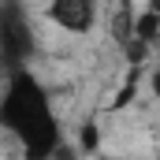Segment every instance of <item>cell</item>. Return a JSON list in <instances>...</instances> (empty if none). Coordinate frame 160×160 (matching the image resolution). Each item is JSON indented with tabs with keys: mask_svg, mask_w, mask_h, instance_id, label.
I'll return each instance as SVG.
<instances>
[{
	"mask_svg": "<svg viewBox=\"0 0 160 160\" xmlns=\"http://www.w3.org/2000/svg\"><path fill=\"white\" fill-rule=\"evenodd\" d=\"M0 130H8L26 160H52L63 145L52 97L30 67L11 71L0 89Z\"/></svg>",
	"mask_w": 160,
	"mask_h": 160,
	"instance_id": "obj_1",
	"label": "cell"
},
{
	"mask_svg": "<svg viewBox=\"0 0 160 160\" xmlns=\"http://www.w3.org/2000/svg\"><path fill=\"white\" fill-rule=\"evenodd\" d=\"M34 56V26L19 0H0V63L11 71L26 67Z\"/></svg>",
	"mask_w": 160,
	"mask_h": 160,
	"instance_id": "obj_2",
	"label": "cell"
},
{
	"mask_svg": "<svg viewBox=\"0 0 160 160\" xmlns=\"http://www.w3.org/2000/svg\"><path fill=\"white\" fill-rule=\"evenodd\" d=\"M48 19L67 34H89L97 22V0H52Z\"/></svg>",
	"mask_w": 160,
	"mask_h": 160,
	"instance_id": "obj_3",
	"label": "cell"
},
{
	"mask_svg": "<svg viewBox=\"0 0 160 160\" xmlns=\"http://www.w3.org/2000/svg\"><path fill=\"white\" fill-rule=\"evenodd\" d=\"M149 86H153V97H157V101H160V67H157V71H153V78H149Z\"/></svg>",
	"mask_w": 160,
	"mask_h": 160,
	"instance_id": "obj_4",
	"label": "cell"
},
{
	"mask_svg": "<svg viewBox=\"0 0 160 160\" xmlns=\"http://www.w3.org/2000/svg\"><path fill=\"white\" fill-rule=\"evenodd\" d=\"M145 11H153V15H160V0H149V8Z\"/></svg>",
	"mask_w": 160,
	"mask_h": 160,
	"instance_id": "obj_5",
	"label": "cell"
}]
</instances>
